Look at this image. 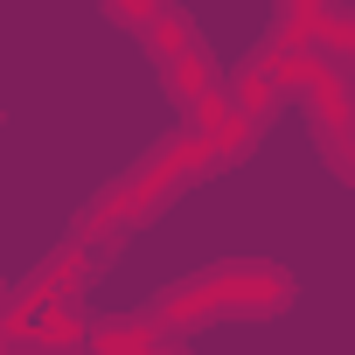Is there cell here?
<instances>
[{
	"mask_svg": "<svg viewBox=\"0 0 355 355\" xmlns=\"http://www.w3.org/2000/svg\"><path fill=\"white\" fill-rule=\"evenodd\" d=\"M286 279L279 272H216V279H202V286H182V293H167L160 306H153V334H167V327H189V320H223V313H244V320H265V313H279L286 306Z\"/></svg>",
	"mask_w": 355,
	"mask_h": 355,
	"instance_id": "6da1fadb",
	"label": "cell"
},
{
	"mask_svg": "<svg viewBox=\"0 0 355 355\" xmlns=\"http://www.w3.org/2000/svg\"><path fill=\"white\" fill-rule=\"evenodd\" d=\"M216 91H223V105H230L251 132H258V125H265V112L279 105V84H272V70H265V63L237 70V77H230V84H216Z\"/></svg>",
	"mask_w": 355,
	"mask_h": 355,
	"instance_id": "7a4b0ae2",
	"label": "cell"
},
{
	"mask_svg": "<svg viewBox=\"0 0 355 355\" xmlns=\"http://www.w3.org/2000/svg\"><path fill=\"white\" fill-rule=\"evenodd\" d=\"M160 70H167V84H174V98H182L189 112H196V105H202V98L216 91V70H209V49H202V42H196V49H182V56H174V63H160Z\"/></svg>",
	"mask_w": 355,
	"mask_h": 355,
	"instance_id": "3957f363",
	"label": "cell"
},
{
	"mask_svg": "<svg viewBox=\"0 0 355 355\" xmlns=\"http://www.w3.org/2000/svg\"><path fill=\"white\" fill-rule=\"evenodd\" d=\"M91 348H98V355H160V334L139 320V327H105Z\"/></svg>",
	"mask_w": 355,
	"mask_h": 355,
	"instance_id": "277c9868",
	"label": "cell"
},
{
	"mask_svg": "<svg viewBox=\"0 0 355 355\" xmlns=\"http://www.w3.org/2000/svg\"><path fill=\"white\" fill-rule=\"evenodd\" d=\"M160 8H167V0H105V15H112V21H125V28H146Z\"/></svg>",
	"mask_w": 355,
	"mask_h": 355,
	"instance_id": "5b68a950",
	"label": "cell"
},
{
	"mask_svg": "<svg viewBox=\"0 0 355 355\" xmlns=\"http://www.w3.org/2000/svg\"><path fill=\"white\" fill-rule=\"evenodd\" d=\"M8 300H15V293H8V279H0V320H8Z\"/></svg>",
	"mask_w": 355,
	"mask_h": 355,
	"instance_id": "8992f818",
	"label": "cell"
},
{
	"mask_svg": "<svg viewBox=\"0 0 355 355\" xmlns=\"http://www.w3.org/2000/svg\"><path fill=\"white\" fill-rule=\"evenodd\" d=\"M8 348H15V341H8V334H0V355H8Z\"/></svg>",
	"mask_w": 355,
	"mask_h": 355,
	"instance_id": "52a82bcc",
	"label": "cell"
}]
</instances>
